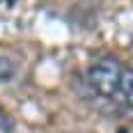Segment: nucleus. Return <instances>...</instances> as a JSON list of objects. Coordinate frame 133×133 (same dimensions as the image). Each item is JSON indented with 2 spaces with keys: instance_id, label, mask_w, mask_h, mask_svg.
I'll list each match as a JSON object with an SVG mask.
<instances>
[{
  "instance_id": "2",
  "label": "nucleus",
  "mask_w": 133,
  "mask_h": 133,
  "mask_svg": "<svg viewBox=\"0 0 133 133\" xmlns=\"http://www.w3.org/2000/svg\"><path fill=\"white\" fill-rule=\"evenodd\" d=\"M117 99H119L122 103L133 112V69H129V66H124V71H122Z\"/></svg>"
},
{
  "instance_id": "3",
  "label": "nucleus",
  "mask_w": 133,
  "mask_h": 133,
  "mask_svg": "<svg viewBox=\"0 0 133 133\" xmlns=\"http://www.w3.org/2000/svg\"><path fill=\"white\" fill-rule=\"evenodd\" d=\"M0 133H12V117L0 108Z\"/></svg>"
},
{
  "instance_id": "1",
  "label": "nucleus",
  "mask_w": 133,
  "mask_h": 133,
  "mask_svg": "<svg viewBox=\"0 0 133 133\" xmlns=\"http://www.w3.org/2000/svg\"><path fill=\"white\" fill-rule=\"evenodd\" d=\"M122 71H124V64H122L115 55H101V57H96L92 64L87 66V71H85L87 87H90L96 96L112 99V96H117V92H119Z\"/></svg>"
}]
</instances>
